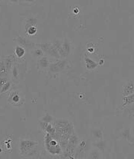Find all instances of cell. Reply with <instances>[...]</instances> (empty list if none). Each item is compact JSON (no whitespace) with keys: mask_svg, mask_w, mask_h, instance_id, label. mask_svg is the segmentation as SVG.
<instances>
[{"mask_svg":"<svg viewBox=\"0 0 134 159\" xmlns=\"http://www.w3.org/2000/svg\"><path fill=\"white\" fill-rule=\"evenodd\" d=\"M56 132L54 138L59 142V145L62 147L63 150L67 147L68 140L72 134L74 133V127L72 122L67 120L57 119L54 122Z\"/></svg>","mask_w":134,"mask_h":159,"instance_id":"cell-1","label":"cell"},{"mask_svg":"<svg viewBox=\"0 0 134 159\" xmlns=\"http://www.w3.org/2000/svg\"><path fill=\"white\" fill-rule=\"evenodd\" d=\"M44 146L47 152L51 155H61L63 153V150L59 142L47 132H45L44 135Z\"/></svg>","mask_w":134,"mask_h":159,"instance_id":"cell-2","label":"cell"},{"mask_svg":"<svg viewBox=\"0 0 134 159\" xmlns=\"http://www.w3.org/2000/svg\"><path fill=\"white\" fill-rule=\"evenodd\" d=\"M38 142L29 139H21L19 142L20 155L24 157H32L37 154Z\"/></svg>","mask_w":134,"mask_h":159,"instance_id":"cell-3","label":"cell"},{"mask_svg":"<svg viewBox=\"0 0 134 159\" xmlns=\"http://www.w3.org/2000/svg\"><path fill=\"white\" fill-rule=\"evenodd\" d=\"M78 144H79V137L76 134H72L68 140L67 147L63 150V155L64 158H75L74 155L76 153V149L77 148Z\"/></svg>","mask_w":134,"mask_h":159,"instance_id":"cell-4","label":"cell"},{"mask_svg":"<svg viewBox=\"0 0 134 159\" xmlns=\"http://www.w3.org/2000/svg\"><path fill=\"white\" fill-rule=\"evenodd\" d=\"M53 44H54V45H55V47L57 48L60 57H66L67 56H68L70 54L71 44L70 42L69 41V40L67 39H64L63 42L62 44H61L60 41H55V42L53 43Z\"/></svg>","mask_w":134,"mask_h":159,"instance_id":"cell-5","label":"cell"},{"mask_svg":"<svg viewBox=\"0 0 134 159\" xmlns=\"http://www.w3.org/2000/svg\"><path fill=\"white\" fill-rule=\"evenodd\" d=\"M8 101L13 107H20L23 105L24 102V98L22 94L19 91H11L8 97Z\"/></svg>","mask_w":134,"mask_h":159,"instance_id":"cell-6","label":"cell"},{"mask_svg":"<svg viewBox=\"0 0 134 159\" xmlns=\"http://www.w3.org/2000/svg\"><path fill=\"white\" fill-rule=\"evenodd\" d=\"M68 64V61L66 59L63 60H58L57 61L54 63H51L50 64L49 67V71L51 74H58V73H60L62 71H63L64 70L67 68Z\"/></svg>","mask_w":134,"mask_h":159,"instance_id":"cell-7","label":"cell"},{"mask_svg":"<svg viewBox=\"0 0 134 159\" xmlns=\"http://www.w3.org/2000/svg\"><path fill=\"white\" fill-rule=\"evenodd\" d=\"M13 41H15V42H16L17 44H19V45L22 46V47L26 48H33L34 46H35V44H34V43H33L32 41H31L30 40L27 39L26 38L22 37V36L21 35L13 39Z\"/></svg>","mask_w":134,"mask_h":159,"instance_id":"cell-8","label":"cell"},{"mask_svg":"<svg viewBox=\"0 0 134 159\" xmlns=\"http://www.w3.org/2000/svg\"><path fill=\"white\" fill-rule=\"evenodd\" d=\"M40 126L41 127V129L47 133H49L50 135H52L53 137H54L56 132V129L54 125L52 123H47V122H43V121H40Z\"/></svg>","mask_w":134,"mask_h":159,"instance_id":"cell-9","label":"cell"},{"mask_svg":"<svg viewBox=\"0 0 134 159\" xmlns=\"http://www.w3.org/2000/svg\"><path fill=\"white\" fill-rule=\"evenodd\" d=\"M3 61H4L5 64H6V68L8 69V70H9L10 74V71H11L13 65H14L15 63V61H16L15 57L14 55L5 56V57H3Z\"/></svg>","mask_w":134,"mask_h":159,"instance_id":"cell-10","label":"cell"},{"mask_svg":"<svg viewBox=\"0 0 134 159\" xmlns=\"http://www.w3.org/2000/svg\"><path fill=\"white\" fill-rule=\"evenodd\" d=\"M134 93V80H130L124 85L123 89V96L130 95Z\"/></svg>","mask_w":134,"mask_h":159,"instance_id":"cell-11","label":"cell"},{"mask_svg":"<svg viewBox=\"0 0 134 159\" xmlns=\"http://www.w3.org/2000/svg\"><path fill=\"white\" fill-rule=\"evenodd\" d=\"M84 60H85V67H86L87 70H93L97 68V66H98L97 63H96L95 61H93L92 58L87 57V56H85Z\"/></svg>","mask_w":134,"mask_h":159,"instance_id":"cell-12","label":"cell"},{"mask_svg":"<svg viewBox=\"0 0 134 159\" xmlns=\"http://www.w3.org/2000/svg\"><path fill=\"white\" fill-rule=\"evenodd\" d=\"M14 53H15V55L17 58L21 59L23 57H24L26 54V50L24 49V47L21 45H16L15 47V50H14Z\"/></svg>","mask_w":134,"mask_h":159,"instance_id":"cell-13","label":"cell"},{"mask_svg":"<svg viewBox=\"0 0 134 159\" xmlns=\"http://www.w3.org/2000/svg\"><path fill=\"white\" fill-rule=\"evenodd\" d=\"M87 148V142L85 141H81L77 145V148L76 149V156L75 158H77L78 155L82 154L85 151V149Z\"/></svg>","mask_w":134,"mask_h":159,"instance_id":"cell-14","label":"cell"},{"mask_svg":"<svg viewBox=\"0 0 134 159\" xmlns=\"http://www.w3.org/2000/svg\"><path fill=\"white\" fill-rule=\"evenodd\" d=\"M37 64H38V66L40 67L43 69H45V68H48L50 65V62H49V60H48V57L47 56H43V57H40L37 61Z\"/></svg>","mask_w":134,"mask_h":159,"instance_id":"cell-15","label":"cell"},{"mask_svg":"<svg viewBox=\"0 0 134 159\" xmlns=\"http://www.w3.org/2000/svg\"><path fill=\"white\" fill-rule=\"evenodd\" d=\"M47 54L48 55L50 56V57H54V58H57V59L60 58L59 51H58L57 48L55 47V45H54V44H52L51 47L50 48L49 51H48V52H47Z\"/></svg>","mask_w":134,"mask_h":159,"instance_id":"cell-16","label":"cell"},{"mask_svg":"<svg viewBox=\"0 0 134 159\" xmlns=\"http://www.w3.org/2000/svg\"><path fill=\"white\" fill-rule=\"evenodd\" d=\"M10 74H11V79H13V80H19V69L18 65L14 64L11 68V71H10Z\"/></svg>","mask_w":134,"mask_h":159,"instance_id":"cell-17","label":"cell"},{"mask_svg":"<svg viewBox=\"0 0 134 159\" xmlns=\"http://www.w3.org/2000/svg\"><path fill=\"white\" fill-rule=\"evenodd\" d=\"M9 75V72L8 69L6 68V64H5L4 61L2 60L0 61V77H8Z\"/></svg>","mask_w":134,"mask_h":159,"instance_id":"cell-18","label":"cell"},{"mask_svg":"<svg viewBox=\"0 0 134 159\" xmlns=\"http://www.w3.org/2000/svg\"><path fill=\"white\" fill-rule=\"evenodd\" d=\"M123 107H127V106H130L131 105V104L134 103V93H133L130 94V95L123 97Z\"/></svg>","mask_w":134,"mask_h":159,"instance_id":"cell-19","label":"cell"},{"mask_svg":"<svg viewBox=\"0 0 134 159\" xmlns=\"http://www.w3.org/2000/svg\"><path fill=\"white\" fill-rule=\"evenodd\" d=\"M52 45V43H48V42H45V43H40V44H35L36 47H38L42 50L44 52V54H47L48 51H49L50 48L51 47Z\"/></svg>","mask_w":134,"mask_h":159,"instance_id":"cell-20","label":"cell"},{"mask_svg":"<svg viewBox=\"0 0 134 159\" xmlns=\"http://www.w3.org/2000/svg\"><path fill=\"white\" fill-rule=\"evenodd\" d=\"M37 23V19L35 18H28L25 21V25H24V29H28L31 26H36Z\"/></svg>","mask_w":134,"mask_h":159,"instance_id":"cell-21","label":"cell"},{"mask_svg":"<svg viewBox=\"0 0 134 159\" xmlns=\"http://www.w3.org/2000/svg\"><path fill=\"white\" fill-rule=\"evenodd\" d=\"M94 146H95L96 148L98 149L99 151H101V152H104L105 151V142L104 140L97 141L96 143L94 144Z\"/></svg>","mask_w":134,"mask_h":159,"instance_id":"cell-22","label":"cell"},{"mask_svg":"<svg viewBox=\"0 0 134 159\" xmlns=\"http://www.w3.org/2000/svg\"><path fill=\"white\" fill-rule=\"evenodd\" d=\"M11 88V82L10 80H9L2 86V87L1 89H0V93L2 94L6 93L9 92Z\"/></svg>","mask_w":134,"mask_h":159,"instance_id":"cell-23","label":"cell"},{"mask_svg":"<svg viewBox=\"0 0 134 159\" xmlns=\"http://www.w3.org/2000/svg\"><path fill=\"white\" fill-rule=\"evenodd\" d=\"M89 158H92L93 159H98L101 158V153L100 151L98 149H93V150L91 152V153L89 154Z\"/></svg>","mask_w":134,"mask_h":159,"instance_id":"cell-24","label":"cell"},{"mask_svg":"<svg viewBox=\"0 0 134 159\" xmlns=\"http://www.w3.org/2000/svg\"><path fill=\"white\" fill-rule=\"evenodd\" d=\"M44 55V52L38 47H37V48L34 49V51H33V56L34 57H37V58H40V57H43Z\"/></svg>","mask_w":134,"mask_h":159,"instance_id":"cell-25","label":"cell"},{"mask_svg":"<svg viewBox=\"0 0 134 159\" xmlns=\"http://www.w3.org/2000/svg\"><path fill=\"white\" fill-rule=\"evenodd\" d=\"M26 33L30 36H33L34 34H37V28L36 26H31L29 27L28 29L25 30Z\"/></svg>","mask_w":134,"mask_h":159,"instance_id":"cell-26","label":"cell"},{"mask_svg":"<svg viewBox=\"0 0 134 159\" xmlns=\"http://www.w3.org/2000/svg\"><path fill=\"white\" fill-rule=\"evenodd\" d=\"M93 136L97 139H102L103 137V133H102V130L100 129H94L93 130Z\"/></svg>","mask_w":134,"mask_h":159,"instance_id":"cell-27","label":"cell"},{"mask_svg":"<svg viewBox=\"0 0 134 159\" xmlns=\"http://www.w3.org/2000/svg\"><path fill=\"white\" fill-rule=\"evenodd\" d=\"M53 120H54V119H53V117L51 116L49 113H46L45 116H44L42 118V119H41V121L47 122V123H51V122H53Z\"/></svg>","mask_w":134,"mask_h":159,"instance_id":"cell-28","label":"cell"},{"mask_svg":"<svg viewBox=\"0 0 134 159\" xmlns=\"http://www.w3.org/2000/svg\"><path fill=\"white\" fill-rule=\"evenodd\" d=\"M9 80L8 77H0V89H1L2 86L6 84V82H8Z\"/></svg>","mask_w":134,"mask_h":159,"instance_id":"cell-29","label":"cell"},{"mask_svg":"<svg viewBox=\"0 0 134 159\" xmlns=\"http://www.w3.org/2000/svg\"><path fill=\"white\" fill-rule=\"evenodd\" d=\"M130 129H126L124 132L122 133V136L125 137L126 139H130Z\"/></svg>","mask_w":134,"mask_h":159,"instance_id":"cell-30","label":"cell"},{"mask_svg":"<svg viewBox=\"0 0 134 159\" xmlns=\"http://www.w3.org/2000/svg\"><path fill=\"white\" fill-rule=\"evenodd\" d=\"M88 51H89V53H94V51H95V48H94L93 47H89V46H88Z\"/></svg>","mask_w":134,"mask_h":159,"instance_id":"cell-31","label":"cell"},{"mask_svg":"<svg viewBox=\"0 0 134 159\" xmlns=\"http://www.w3.org/2000/svg\"><path fill=\"white\" fill-rule=\"evenodd\" d=\"M7 1H9L11 3H14V4H18L19 2V0H7Z\"/></svg>","mask_w":134,"mask_h":159,"instance_id":"cell-32","label":"cell"},{"mask_svg":"<svg viewBox=\"0 0 134 159\" xmlns=\"http://www.w3.org/2000/svg\"><path fill=\"white\" fill-rule=\"evenodd\" d=\"M72 11H73L74 14H78L79 12V9L78 8H75V9H73V10H72Z\"/></svg>","mask_w":134,"mask_h":159,"instance_id":"cell-33","label":"cell"},{"mask_svg":"<svg viewBox=\"0 0 134 159\" xmlns=\"http://www.w3.org/2000/svg\"><path fill=\"white\" fill-rule=\"evenodd\" d=\"M104 63H105V60L104 59H100L98 62V65H103Z\"/></svg>","mask_w":134,"mask_h":159,"instance_id":"cell-34","label":"cell"},{"mask_svg":"<svg viewBox=\"0 0 134 159\" xmlns=\"http://www.w3.org/2000/svg\"><path fill=\"white\" fill-rule=\"evenodd\" d=\"M22 1L26 2H34L35 0H22Z\"/></svg>","mask_w":134,"mask_h":159,"instance_id":"cell-35","label":"cell"},{"mask_svg":"<svg viewBox=\"0 0 134 159\" xmlns=\"http://www.w3.org/2000/svg\"><path fill=\"white\" fill-rule=\"evenodd\" d=\"M133 136H134V127H133Z\"/></svg>","mask_w":134,"mask_h":159,"instance_id":"cell-36","label":"cell"},{"mask_svg":"<svg viewBox=\"0 0 134 159\" xmlns=\"http://www.w3.org/2000/svg\"><path fill=\"white\" fill-rule=\"evenodd\" d=\"M2 152V149L1 148H0V152Z\"/></svg>","mask_w":134,"mask_h":159,"instance_id":"cell-37","label":"cell"}]
</instances>
